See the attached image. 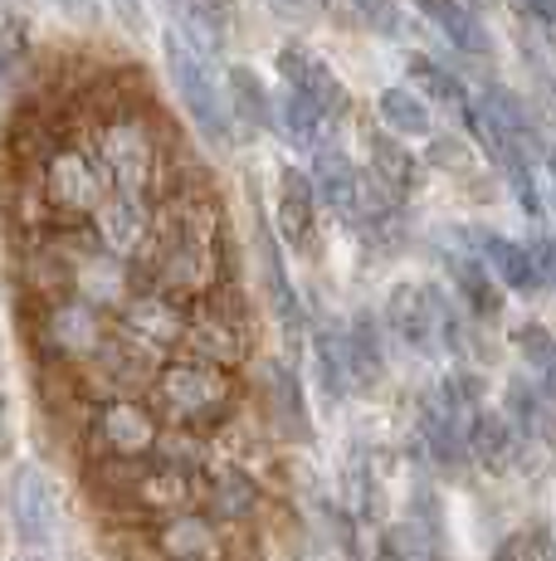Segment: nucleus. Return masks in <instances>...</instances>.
Here are the masks:
<instances>
[{
	"label": "nucleus",
	"mask_w": 556,
	"mask_h": 561,
	"mask_svg": "<svg viewBox=\"0 0 556 561\" xmlns=\"http://www.w3.org/2000/svg\"><path fill=\"white\" fill-rule=\"evenodd\" d=\"M220 210L206 191H181L157 210L152 244L142 254L147 288L190 304V298H210L220 288Z\"/></svg>",
	"instance_id": "obj_1"
},
{
	"label": "nucleus",
	"mask_w": 556,
	"mask_h": 561,
	"mask_svg": "<svg viewBox=\"0 0 556 561\" xmlns=\"http://www.w3.org/2000/svg\"><path fill=\"white\" fill-rule=\"evenodd\" d=\"M89 147L99 152L103 171H108V181L117 191H142V196H152L166 171V137L142 103L108 107V113L99 117V127H93Z\"/></svg>",
	"instance_id": "obj_2"
},
{
	"label": "nucleus",
	"mask_w": 556,
	"mask_h": 561,
	"mask_svg": "<svg viewBox=\"0 0 556 561\" xmlns=\"http://www.w3.org/2000/svg\"><path fill=\"white\" fill-rule=\"evenodd\" d=\"M240 405V381L234 371L196 357H171L152 381V410L171 430H210Z\"/></svg>",
	"instance_id": "obj_3"
},
{
	"label": "nucleus",
	"mask_w": 556,
	"mask_h": 561,
	"mask_svg": "<svg viewBox=\"0 0 556 561\" xmlns=\"http://www.w3.org/2000/svg\"><path fill=\"white\" fill-rule=\"evenodd\" d=\"M162 415L152 410V401H137V396H113L89 420L93 463H152L162 455Z\"/></svg>",
	"instance_id": "obj_4"
},
{
	"label": "nucleus",
	"mask_w": 556,
	"mask_h": 561,
	"mask_svg": "<svg viewBox=\"0 0 556 561\" xmlns=\"http://www.w3.org/2000/svg\"><path fill=\"white\" fill-rule=\"evenodd\" d=\"M39 191H45L49 210H55L63 225H89L93 215H99V205L108 201L113 181H108V171H103L99 152L83 142V147H55V152L45 157V181H39Z\"/></svg>",
	"instance_id": "obj_5"
},
{
	"label": "nucleus",
	"mask_w": 556,
	"mask_h": 561,
	"mask_svg": "<svg viewBox=\"0 0 556 561\" xmlns=\"http://www.w3.org/2000/svg\"><path fill=\"white\" fill-rule=\"evenodd\" d=\"M166 64H171V83H176V93H181V107H186V117L196 123V133L206 137L210 147H230L234 142L230 99L220 93L216 73L206 69V59H200L176 30L166 35Z\"/></svg>",
	"instance_id": "obj_6"
},
{
	"label": "nucleus",
	"mask_w": 556,
	"mask_h": 561,
	"mask_svg": "<svg viewBox=\"0 0 556 561\" xmlns=\"http://www.w3.org/2000/svg\"><path fill=\"white\" fill-rule=\"evenodd\" d=\"M93 240H99L103 254L123 259V264H132V259L147 254V244H152V230H157V210H152V196H142V191H108V201L99 205V215L89 220Z\"/></svg>",
	"instance_id": "obj_7"
},
{
	"label": "nucleus",
	"mask_w": 556,
	"mask_h": 561,
	"mask_svg": "<svg viewBox=\"0 0 556 561\" xmlns=\"http://www.w3.org/2000/svg\"><path fill=\"white\" fill-rule=\"evenodd\" d=\"M35 332L49 357H59V362H93L103 352V342H108L103 312L93 304H83V298H63L55 308H39Z\"/></svg>",
	"instance_id": "obj_8"
},
{
	"label": "nucleus",
	"mask_w": 556,
	"mask_h": 561,
	"mask_svg": "<svg viewBox=\"0 0 556 561\" xmlns=\"http://www.w3.org/2000/svg\"><path fill=\"white\" fill-rule=\"evenodd\" d=\"M186 328H190L186 304L157 294V288H137V294L117 308V332H127L132 342L152 347L157 357H166V362H171V352L186 342Z\"/></svg>",
	"instance_id": "obj_9"
},
{
	"label": "nucleus",
	"mask_w": 556,
	"mask_h": 561,
	"mask_svg": "<svg viewBox=\"0 0 556 561\" xmlns=\"http://www.w3.org/2000/svg\"><path fill=\"white\" fill-rule=\"evenodd\" d=\"M200 499H206V469L152 459L142 469V479H137L127 508H142V513H157V517H176V513H196Z\"/></svg>",
	"instance_id": "obj_10"
},
{
	"label": "nucleus",
	"mask_w": 556,
	"mask_h": 561,
	"mask_svg": "<svg viewBox=\"0 0 556 561\" xmlns=\"http://www.w3.org/2000/svg\"><path fill=\"white\" fill-rule=\"evenodd\" d=\"M181 347H186V357L234 371L240 362H250V332H244L240 312L230 304H210V308L190 312V328H186Z\"/></svg>",
	"instance_id": "obj_11"
},
{
	"label": "nucleus",
	"mask_w": 556,
	"mask_h": 561,
	"mask_svg": "<svg viewBox=\"0 0 556 561\" xmlns=\"http://www.w3.org/2000/svg\"><path fill=\"white\" fill-rule=\"evenodd\" d=\"M395 337L405 342V347H420V352H435L440 347V337L449 332L444 322V304L435 288H415V284H401L391 294V308H386Z\"/></svg>",
	"instance_id": "obj_12"
},
{
	"label": "nucleus",
	"mask_w": 556,
	"mask_h": 561,
	"mask_svg": "<svg viewBox=\"0 0 556 561\" xmlns=\"http://www.w3.org/2000/svg\"><path fill=\"white\" fill-rule=\"evenodd\" d=\"M157 552L162 561H224V537L216 517L206 513H176L157 523Z\"/></svg>",
	"instance_id": "obj_13"
},
{
	"label": "nucleus",
	"mask_w": 556,
	"mask_h": 561,
	"mask_svg": "<svg viewBox=\"0 0 556 561\" xmlns=\"http://www.w3.org/2000/svg\"><path fill=\"white\" fill-rule=\"evenodd\" d=\"M10 508H15V527L25 533V542L45 547L49 537H55V489H49V479L35 469V463H25V469H15V483H10Z\"/></svg>",
	"instance_id": "obj_14"
},
{
	"label": "nucleus",
	"mask_w": 556,
	"mask_h": 561,
	"mask_svg": "<svg viewBox=\"0 0 556 561\" xmlns=\"http://www.w3.org/2000/svg\"><path fill=\"white\" fill-rule=\"evenodd\" d=\"M200 503H206L210 517H220V523H250V517L259 513V483H254V473H244L240 463H210L206 499Z\"/></svg>",
	"instance_id": "obj_15"
},
{
	"label": "nucleus",
	"mask_w": 556,
	"mask_h": 561,
	"mask_svg": "<svg viewBox=\"0 0 556 561\" xmlns=\"http://www.w3.org/2000/svg\"><path fill=\"white\" fill-rule=\"evenodd\" d=\"M278 69H283V83H288V89L308 93V99H313L317 107H323L327 117L347 107V89H341V83H337V73L327 69L323 59H313V54H308V49L288 45L283 54H278Z\"/></svg>",
	"instance_id": "obj_16"
},
{
	"label": "nucleus",
	"mask_w": 556,
	"mask_h": 561,
	"mask_svg": "<svg viewBox=\"0 0 556 561\" xmlns=\"http://www.w3.org/2000/svg\"><path fill=\"white\" fill-rule=\"evenodd\" d=\"M313 196L327 205V210H357V196H361V176H357V167H351V157L341 152V147L333 142H323L313 152Z\"/></svg>",
	"instance_id": "obj_17"
},
{
	"label": "nucleus",
	"mask_w": 556,
	"mask_h": 561,
	"mask_svg": "<svg viewBox=\"0 0 556 561\" xmlns=\"http://www.w3.org/2000/svg\"><path fill=\"white\" fill-rule=\"evenodd\" d=\"M415 5H420L425 20H435V25H440V35H444L454 49L474 54V59H484V54L494 49L488 30L478 25V15L468 10V0H415Z\"/></svg>",
	"instance_id": "obj_18"
},
{
	"label": "nucleus",
	"mask_w": 556,
	"mask_h": 561,
	"mask_svg": "<svg viewBox=\"0 0 556 561\" xmlns=\"http://www.w3.org/2000/svg\"><path fill=\"white\" fill-rule=\"evenodd\" d=\"M478 254H484L488 274L502 278L512 294H532V288H542L537 259H532V250H522V244L502 240V234H478Z\"/></svg>",
	"instance_id": "obj_19"
},
{
	"label": "nucleus",
	"mask_w": 556,
	"mask_h": 561,
	"mask_svg": "<svg viewBox=\"0 0 556 561\" xmlns=\"http://www.w3.org/2000/svg\"><path fill=\"white\" fill-rule=\"evenodd\" d=\"M518 425L502 410H478L474 430H468V459H478L484 469H508L518 455Z\"/></svg>",
	"instance_id": "obj_20"
},
{
	"label": "nucleus",
	"mask_w": 556,
	"mask_h": 561,
	"mask_svg": "<svg viewBox=\"0 0 556 561\" xmlns=\"http://www.w3.org/2000/svg\"><path fill=\"white\" fill-rule=\"evenodd\" d=\"M171 15L181 20V39L206 59L224 45V5L220 0H166Z\"/></svg>",
	"instance_id": "obj_21"
},
{
	"label": "nucleus",
	"mask_w": 556,
	"mask_h": 561,
	"mask_svg": "<svg viewBox=\"0 0 556 561\" xmlns=\"http://www.w3.org/2000/svg\"><path fill=\"white\" fill-rule=\"evenodd\" d=\"M224 99H230V113L240 117L244 127H274L278 123V103L259 83V73L244 69V64L230 69V79H224Z\"/></svg>",
	"instance_id": "obj_22"
},
{
	"label": "nucleus",
	"mask_w": 556,
	"mask_h": 561,
	"mask_svg": "<svg viewBox=\"0 0 556 561\" xmlns=\"http://www.w3.org/2000/svg\"><path fill=\"white\" fill-rule=\"evenodd\" d=\"M371 181L395 201H405L415 191V157L395 137H371Z\"/></svg>",
	"instance_id": "obj_23"
},
{
	"label": "nucleus",
	"mask_w": 556,
	"mask_h": 561,
	"mask_svg": "<svg viewBox=\"0 0 556 561\" xmlns=\"http://www.w3.org/2000/svg\"><path fill=\"white\" fill-rule=\"evenodd\" d=\"M323 107H317L308 93H298V89H283V99H278V123L274 127H283V137L293 147H313L317 152V133H323Z\"/></svg>",
	"instance_id": "obj_24"
},
{
	"label": "nucleus",
	"mask_w": 556,
	"mask_h": 561,
	"mask_svg": "<svg viewBox=\"0 0 556 561\" xmlns=\"http://www.w3.org/2000/svg\"><path fill=\"white\" fill-rule=\"evenodd\" d=\"M313 181L298 176V171H283V201H278V230L288 234L293 244L308 240L313 230Z\"/></svg>",
	"instance_id": "obj_25"
},
{
	"label": "nucleus",
	"mask_w": 556,
	"mask_h": 561,
	"mask_svg": "<svg viewBox=\"0 0 556 561\" xmlns=\"http://www.w3.org/2000/svg\"><path fill=\"white\" fill-rule=\"evenodd\" d=\"M377 113H381V123H386L391 133H401V137H425L430 133V103H425L420 93H410V89H386L377 99Z\"/></svg>",
	"instance_id": "obj_26"
},
{
	"label": "nucleus",
	"mask_w": 556,
	"mask_h": 561,
	"mask_svg": "<svg viewBox=\"0 0 556 561\" xmlns=\"http://www.w3.org/2000/svg\"><path fill=\"white\" fill-rule=\"evenodd\" d=\"M269 405L283 435H308V410H303V391H298L293 371L288 366H269Z\"/></svg>",
	"instance_id": "obj_27"
},
{
	"label": "nucleus",
	"mask_w": 556,
	"mask_h": 561,
	"mask_svg": "<svg viewBox=\"0 0 556 561\" xmlns=\"http://www.w3.org/2000/svg\"><path fill=\"white\" fill-rule=\"evenodd\" d=\"M435 537L420 523H391L377 537V561H435Z\"/></svg>",
	"instance_id": "obj_28"
},
{
	"label": "nucleus",
	"mask_w": 556,
	"mask_h": 561,
	"mask_svg": "<svg viewBox=\"0 0 556 561\" xmlns=\"http://www.w3.org/2000/svg\"><path fill=\"white\" fill-rule=\"evenodd\" d=\"M410 79L420 83V89L430 93L435 103L459 107V113H464V117L474 113V99H468V89H464V83H459L449 69H440V64H435V59H410Z\"/></svg>",
	"instance_id": "obj_29"
},
{
	"label": "nucleus",
	"mask_w": 556,
	"mask_h": 561,
	"mask_svg": "<svg viewBox=\"0 0 556 561\" xmlns=\"http://www.w3.org/2000/svg\"><path fill=\"white\" fill-rule=\"evenodd\" d=\"M259 254H264V278H269V294H274L278 318H283L288 328H293V318H298V298H293V288H288V274H283V259H278V240H274L269 220H259Z\"/></svg>",
	"instance_id": "obj_30"
},
{
	"label": "nucleus",
	"mask_w": 556,
	"mask_h": 561,
	"mask_svg": "<svg viewBox=\"0 0 556 561\" xmlns=\"http://www.w3.org/2000/svg\"><path fill=\"white\" fill-rule=\"evenodd\" d=\"M502 415L518 425V435H532V430H547V391L532 381H512L508 386V405Z\"/></svg>",
	"instance_id": "obj_31"
},
{
	"label": "nucleus",
	"mask_w": 556,
	"mask_h": 561,
	"mask_svg": "<svg viewBox=\"0 0 556 561\" xmlns=\"http://www.w3.org/2000/svg\"><path fill=\"white\" fill-rule=\"evenodd\" d=\"M347 366H351V381H357V386L381 381V347H377V337H371V318H357V328H351Z\"/></svg>",
	"instance_id": "obj_32"
},
{
	"label": "nucleus",
	"mask_w": 556,
	"mask_h": 561,
	"mask_svg": "<svg viewBox=\"0 0 556 561\" xmlns=\"http://www.w3.org/2000/svg\"><path fill=\"white\" fill-rule=\"evenodd\" d=\"M454 278H459V294L474 304V312H498V288H494V274H488L484 259H459Z\"/></svg>",
	"instance_id": "obj_33"
},
{
	"label": "nucleus",
	"mask_w": 556,
	"mask_h": 561,
	"mask_svg": "<svg viewBox=\"0 0 556 561\" xmlns=\"http://www.w3.org/2000/svg\"><path fill=\"white\" fill-rule=\"evenodd\" d=\"M341 15L361 30H377V35H395V25H401L395 0H341Z\"/></svg>",
	"instance_id": "obj_34"
},
{
	"label": "nucleus",
	"mask_w": 556,
	"mask_h": 561,
	"mask_svg": "<svg viewBox=\"0 0 556 561\" xmlns=\"http://www.w3.org/2000/svg\"><path fill=\"white\" fill-rule=\"evenodd\" d=\"M494 561H542L537 537H532V533H512V537H502L498 552H494Z\"/></svg>",
	"instance_id": "obj_35"
},
{
	"label": "nucleus",
	"mask_w": 556,
	"mask_h": 561,
	"mask_svg": "<svg viewBox=\"0 0 556 561\" xmlns=\"http://www.w3.org/2000/svg\"><path fill=\"white\" fill-rule=\"evenodd\" d=\"M283 20H313L317 10H323V0H269Z\"/></svg>",
	"instance_id": "obj_36"
},
{
	"label": "nucleus",
	"mask_w": 556,
	"mask_h": 561,
	"mask_svg": "<svg viewBox=\"0 0 556 561\" xmlns=\"http://www.w3.org/2000/svg\"><path fill=\"white\" fill-rule=\"evenodd\" d=\"M532 259H537V274H542V284H556V240L537 244V250H532Z\"/></svg>",
	"instance_id": "obj_37"
},
{
	"label": "nucleus",
	"mask_w": 556,
	"mask_h": 561,
	"mask_svg": "<svg viewBox=\"0 0 556 561\" xmlns=\"http://www.w3.org/2000/svg\"><path fill=\"white\" fill-rule=\"evenodd\" d=\"M117 5V15L127 20V25H137V20H142V10H137V0H113Z\"/></svg>",
	"instance_id": "obj_38"
},
{
	"label": "nucleus",
	"mask_w": 556,
	"mask_h": 561,
	"mask_svg": "<svg viewBox=\"0 0 556 561\" xmlns=\"http://www.w3.org/2000/svg\"><path fill=\"white\" fill-rule=\"evenodd\" d=\"M547 161H552V176H556V147H552V157H547Z\"/></svg>",
	"instance_id": "obj_39"
}]
</instances>
